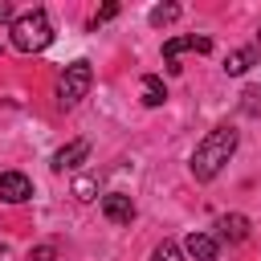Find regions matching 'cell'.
<instances>
[{"label": "cell", "mask_w": 261, "mask_h": 261, "mask_svg": "<svg viewBox=\"0 0 261 261\" xmlns=\"http://www.w3.org/2000/svg\"><path fill=\"white\" fill-rule=\"evenodd\" d=\"M33 196V179L24 171H0V200L4 204H24Z\"/></svg>", "instance_id": "cell-5"}, {"label": "cell", "mask_w": 261, "mask_h": 261, "mask_svg": "<svg viewBox=\"0 0 261 261\" xmlns=\"http://www.w3.org/2000/svg\"><path fill=\"white\" fill-rule=\"evenodd\" d=\"M184 49L208 53V49H212V41H208V37H196V33H192V37H171V41H163V61H167V69H171V73H179V65H175V61H179V53H184Z\"/></svg>", "instance_id": "cell-4"}, {"label": "cell", "mask_w": 261, "mask_h": 261, "mask_svg": "<svg viewBox=\"0 0 261 261\" xmlns=\"http://www.w3.org/2000/svg\"><path fill=\"white\" fill-rule=\"evenodd\" d=\"M94 192H98V184H94L90 175H82V179L73 184V196H77V200H94Z\"/></svg>", "instance_id": "cell-15"}, {"label": "cell", "mask_w": 261, "mask_h": 261, "mask_svg": "<svg viewBox=\"0 0 261 261\" xmlns=\"http://www.w3.org/2000/svg\"><path fill=\"white\" fill-rule=\"evenodd\" d=\"M151 261H184V249H179L175 241H159V245L151 249Z\"/></svg>", "instance_id": "cell-13"}, {"label": "cell", "mask_w": 261, "mask_h": 261, "mask_svg": "<svg viewBox=\"0 0 261 261\" xmlns=\"http://www.w3.org/2000/svg\"><path fill=\"white\" fill-rule=\"evenodd\" d=\"M237 143H241V135L228 126V122H220V126H212L200 143H196V151H192V175L200 179V184H208V179H216L220 171H224V163L232 159V151H237Z\"/></svg>", "instance_id": "cell-1"}, {"label": "cell", "mask_w": 261, "mask_h": 261, "mask_svg": "<svg viewBox=\"0 0 261 261\" xmlns=\"http://www.w3.org/2000/svg\"><path fill=\"white\" fill-rule=\"evenodd\" d=\"M175 16H179V4H155V8L147 12V20H151L155 29H163V24H171Z\"/></svg>", "instance_id": "cell-12"}, {"label": "cell", "mask_w": 261, "mask_h": 261, "mask_svg": "<svg viewBox=\"0 0 261 261\" xmlns=\"http://www.w3.org/2000/svg\"><path fill=\"white\" fill-rule=\"evenodd\" d=\"M24 261H57V245H33L29 253H24Z\"/></svg>", "instance_id": "cell-14"}, {"label": "cell", "mask_w": 261, "mask_h": 261, "mask_svg": "<svg viewBox=\"0 0 261 261\" xmlns=\"http://www.w3.org/2000/svg\"><path fill=\"white\" fill-rule=\"evenodd\" d=\"M216 228H220V241L241 245V241L249 237V216H241V212H224V216L216 220Z\"/></svg>", "instance_id": "cell-9"}, {"label": "cell", "mask_w": 261, "mask_h": 261, "mask_svg": "<svg viewBox=\"0 0 261 261\" xmlns=\"http://www.w3.org/2000/svg\"><path fill=\"white\" fill-rule=\"evenodd\" d=\"M102 216H106L110 224H130V220H135V200H130L126 192H106V196H102Z\"/></svg>", "instance_id": "cell-6"}, {"label": "cell", "mask_w": 261, "mask_h": 261, "mask_svg": "<svg viewBox=\"0 0 261 261\" xmlns=\"http://www.w3.org/2000/svg\"><path fill=\"white\" fill-rule=\"evenodd\" d=\"M179 249H184L188 257H196V261H216V253H220V241H216L212 232H188Z\"/></svg>", "instance_id": "cell-7"}, {"label": "cell", "mask_w": 261, "mask_h": 261, "mask_svg": "<svg viewBox=\"0 0 261 261\" xmlns=\"http://www.w3.org/2000/svg\"><path fill=\"white\" fill-rule=\"evenodd\" d=\"M0 261H4V253H0Z\"/></svg>", "instance_id": "cell-18"}, {"label": "cell", "mask_w": 261, "mask_h": 261, "mask_svg": "<svg viewBox=\"0 0 261 261\" xmlns=\"http://www.w3.org/2000/svg\"><path fill=\"white\" fill-rule=\"evenodd\" d=\"M12 20H16V12H12V4H4V0H0V24H12Z\"/></svg>", "instance_id": "cell-17"}, {"label": "cell", "mask_w": 261, "mask_h": 261, "mask_svg": "<svg viewBox=\"0 0 261 261\" xmlns=\"http://www.w3.org/2000/svg\"><path fill=\"white\" fill-rule=\"evenodd\" d=\"M253 65H257V49H253V45H249V49H232V53L224 57V73H232V77H237V73H249Z\"/></svg>", "instance_id": "cell-10"}, {"label": "cell", "mask_w": 261, "mask_h": 261, "mask_svg": "<svg viewBox=\"0 0 261 261\" xmlns=\"http://www.w3.org/2000/svg\"><path fill=\"white\" fill-rule=\"evenodd\" d=\"M8 37H12V45H16L20 53H41V49H49V41H53L49 12H45V8H29V12H20V16L8 24Z\"/></svg>", "instance_id": "cell-2"}, {"label": "cell", "mask_w": 261, "mask_h": 261, "mask_svg": "<svg viewBox=\"0 0 261 261\" xmlns=\"http://www.w3.org/2000/svg\"><path fill=\"white\" fill-rule=\"evenodd\" d=\"M90 86H94L90 61H69V65L61 69V82H57V102L69 110V106H77V102L90 94Z\"/></svg>", "instance_id": "cell-3"}, {"label": "cell", "mask_w": 261, "mask_h": 261, "mask_svg": "<svg viewBox=\"0 0 261 261\" xmlns=\"http://www.w3.org/2000/svg\"><path fill=\"white\" fill-rule=\"evenodd\" d=\"M167 102V86H163V77H155V73H147L143 77V106H163Z\"/></svg>", "instance_id": "cell-11"}, {"label": "cell", "mask_w": 261, "mask_h": 261, "mask_svg": "<svg viewBox=\"0 0 261 261\" xmlns=\"http://www.w3.org/2000/svg\"><path fill=\"white\" fill-rule=\"evenodd\" d=\"M114 16H118V4H102V8H98V16H94V29H98L102 20H114Z\"/></svg>", "instance_id": "cell-16"}, {"label": "cell", "mask_w": 261, "mask_h": 261, "mask_svg": "<svg viewBox=\"0 0 261 261\" xmlns=\"http://www.w3.org/2000/svg\"><path fill=\"white\" fill-rule=\"evenodd\" d=\"M86 155H90V143H86V139H73V143H65V147L53 155V171H73V167L86 163Z\"/></svg>", "instance_id": "cell-8"}]
</instances>
